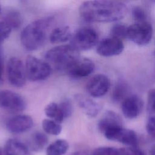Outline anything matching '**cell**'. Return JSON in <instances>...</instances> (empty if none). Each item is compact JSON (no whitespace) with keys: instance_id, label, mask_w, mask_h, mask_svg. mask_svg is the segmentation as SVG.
I'll list each match as a JSON object with an SVG mask.
<instances>
[{"instance_id":"6da1fadb","label":"cell","mask_w":155,"mask_h":155,"mask_svg":"<svg viewBox=\"0 0 155 155\" xmlns=\"http://www.w3.org/2000/svg\"><path fill=\"white\" fill-rule=\"evenodd\" d=\"M81 18L91 22H111L122 19L127 13L125 4L116 1H88L79 9Z\"/></svg>"},{"instance_id":"7a4b0ae2","label":"cell","mask_w":155,"mask_h":155,"mask_svg":"<svg viewBox=\"0 0 155 155\" xmlns=\"http://www.w3.org/2000/svg\"><path fill=\"white\" fill-rule=\"evenodd\" d=\"M51 18L35 20L25 26L21 33V42L25 49L35 51L44 44L48 27L51 23Z\"/></svg>"},{"instance_id":"3957f363","label":"cell","mask_w":155,"mask_h":155,"mask_svg":"<svg viewBox=\"0 0 155 155\" xmlns=\"http://www.w3.org/2000/svg\"><path fill=\"white\" fill-rule=\"evenodd\" d=\"M79 58V51L71 45L54 47L45 54V58L50 65L59 71H68Z\"/></svg>"},{"instance_id":"277c9868","label":"cell","mask_w":155,"mask_h":155,"mask_svg":"<svg viewBox=\"0 0 155 155\" xmlns=\"http://www.w3.org/2000/svg\"><path fill=\"white\" fill-rule=\"evenodd\" d=\"M99 35L97 31L90 27H81L72 34L70 39L71 45L78 51L90 50L97 45Z\"/></svg>"},{"instance_id":"5b68a950","label":"cell","mask_w":155,"mask_h":155,"mask_svg":"<svg viewBox=\"0 0 155 155\" xmlns=\"http://www.w3.org/2000/svg\"><path fill=\"white\" fill-rule=\"evenodd\" d=\"M25 68L27 78L33 82L45 80L51 73V67L47 62L33 55L26 58Z\"/></svg>"},{"instance_id":"8992f818","label":"cell","mask_w":155,"mask_h":155,"mask_svg":"<svg viewBox=\"0 0 155 155\" xmlns=\"http://www.w3.org/2000/svg\"><path fill=\"white\" fill-rule=\"evenodd\" d=\"M153 33V27L149 22H136L128 27L127 38L135 44L145 45L151 40Z\"/></svg>"},{"instance_id":"52a82bcc","label":"cell","mask_w":155,"mask_h":155,"mask_svg":"<svg viewBox=\"0 0 155 155\" xmlns=\"http://www.w3.org/2000/svg\"><path fill=\"white\" fill-rule=\"evenodd\" d=\"M103 134L110 140L118 142L130 147H137L139 142L136 133L123 126L110 127L105 130Z\"/></svg>"},{"instance_id":"ba28073f","label":"cell","mask_w":155,"mask_h":155,"mask_svg":"<svg viewBox=\"0 0 155 155\" xmlns=\"http://www.w3.org/2000/svg\"><path fill=\"white\" fill-rule=\"evenodd\" d=\"M7 74L9 82L13 86L21 88L25 84V68L20 59L16 57L9 59L7 65Z\"/></svg>"},{"instance_id":"9c48e42d","label":"cell","mask_w":155,"mask_h":155,"mask_svg":"<svg viewBox=\"0 0 155 155\" xmlns=\"http://www.w3.org/2000/svg\"><path fill=\"white\" fill-rule=\"evenodd\" d=\"M25 107V101L20 94L8 90H0V108L18 113L23 111Z\"/></svg>"},{"instance_id":"30bf717a","label":"cell","mask_w":155,"mask_h":155,"mask_svg":"<svg viewBox=\"0 0 155 155\" xmlns=\"http://www.w3.org/2000/svg\"><path fill=\"white\" fill-rule=\"evenodd\" d=\"M124 49V45L121 39L110 36L99 41L96 51L102 56L111 57L120 54Z\"/></svg>"},{"instance_id":"8fae6325","label":"cell","mask_w":155,"mask_h":155,"mask_svg":"<svg viewBox=\"0 0 155 155\" xmlns=\"http://www.w3.org/2000/svg\"><path fill=\"white\" fill-rule=\"evenodd\" d=\"M110 81L105 74H97L93 76L87 84V91L94 97H100L104 96L110 90Z\"/></svg>"},{"instance_id":"7c38bea8","label":"cell","mask_w":155,"mask_h":155,"mask_svg":"<svg viewBox=\"0 0 155 155\" xmlns=\"http://www.w3.org/2000/svg\"><path fill=\"white\" fill-rule=\"evenodd\" d=\"M143 108V102L141 97L136 94L128 95L121 104V110L124 116L129 119L136 118Z\"/></svg>"},{"instance_id":"4fadbf2b","label":"cell","mask_w":155,"mask_h":155,"mask_svg":"<svg viewBox=\"0 0 155 155\" xmlns=\"http://www.w3.org/2000/svg\"><path fill=\"white\" fill-rule=\"evenodd\" d=\"M95 65L92 60L87 58H79L67 71L70 76L81 79L91 74L94 70Z\"/></svg>"},{"instance_id":"5bb4252c","label":"cell","mask_w":155,"mask_h":155,"mask_svg":"<svg viewBox=\"0 0 155 155\" xmlns=\"http://www.w3.org/2000/svg\"><path fill=\"white\" fill-rule=\"evenodd\" d=\"M33 125L31 117L26 114H18L8 120L6 127L12 133H22L30 130Z\"/></svg>"},{"instance_id":"9a60e30c","label":"cell","mask_w":155,"mask_h":155,"mask_svg":"<svg viewBox=\"0 0 155 155\" xmlns=\"http://www.w3.org/2000/svg\"><path fill=\"white\" fill-rule=\"evenodd\" d=\"M74 99L82 111L90 117H96L102 108L100 103L82 94H76Z\"/></svg>"},{"instance_id":"2e32d148","label":"cell","mask_w":155,"mask_h":155,"mask_svg":"<svg viewBox=\"0 0 155 155\" xmlns=\"http://www.w3.org/2000/svg\"><path fill=\"white\" fill-rule=\"evenodd\" d=\"M3 150L4 155H31L30 148L16 139H8Z\"/></svg>"},{"instance_id":"e0dca14e","label":"cell","mask_w":155,"mask_h":155,"mask_svg":"<svg viewBox=\"0 0 155 155\" xmlns=\"http://www.w3.org/2000/svg\"><path fill=\"white\" fill-rule=\"evenodd\" d=\"M115 126H122V120L119 115L113 111H107L97 124V128L102 133L107 129Z\"/></svg>"},{"instance_id":"ac0fdd59","label":"cell","mask_w":155,"mask_h":155,"mask_svg":"<svg viewBox=\"0 0 155 155\" xmlns=\"http://www.w3.org/2000/svg\"><path fill=\"white\" fill-rule=\"evenodd\" d=\"M72 33L67 26L59 27L54 28L49 36L50 41L53 44L63 43L70 41Z\"/></svg>"},{"instance_id":"d6986e66","label":"cell","mask_w":155,"mask_h":155,"mask_svg":"<svg viewBox=\"0 0 155 155\" xmlns=\"http://www.w3.org/2000/svg\"><path fill=\"white\" fill-rule=\"evenodd\" d=\"M69 148V143L65 139H57L50 143L46 149L47 155H64Z\"/></svg>"},{"instance_id":"ffe728a7","label":"cell","mask_w":155,"mask_h":155,"mask_svg":"<svg viewBox=\"0 0 155 155\" xmlns=\"http://www.w3.org/2000/svg\"><path fill=\"white\" fill-rule=\"evenodd\" d=\"M48 138L47 135L40 131L33 133L30 140V149L34 151L42 150L47 144Z\"/></svg>"},{"instance_id":"44dd1931","label":"cell","mask_w":155,"mask_h":155,"mask_svg":"<svg viewBox=\"0 0 155 155\" xmlns=\"http://www.w3.org/2000/svg\"><path fill=\"white\" fill-rule=\"evenodd\" d=\"M44 112L50 119L59 124L62 123L65 119L59 104L53 102L49 103L45 106Z\"/></svg>"},{"instance_id":"7402d4cb","label":"cell","mask_w":155,"mask_h":155,"mask_svg":"<svg viewBox=\"0 0 155 155\" xmlns=\"http://www.w3.org/2000/svg\"><path fill=\"white\" fill-rule=\"evenodd\" d=\"M129 87L124 82H119L112 93V99L116 102H122L128 96Z\"/></svg>"},{"instance_id":"603a6c76","label":"cell","mask_w":155,"mask_h":155,"mask_svg":"<svg viewBox=\"0 0 155 155\" xmlns=\"http://www.w3.org/2000/svg\"><path fill=\"white\" fill-rule=\"evenodd\" d=\"M2 21L8 24L12 29L18 28L22 22L21 14L16 10H12L8 12L5 15Z\"/></svg>"},{"instance_id":"cb8c5ba5","label":"cell","mask_w":155,"mask_h":155,"mask_svg":"<svg viewBox=\"0 0 155 155\" xmlns=\"http://www.w3.org/2000/svg\"><path fill=\"white\" fill-rule=\"evenodd\" d=\"M42 126L45 132L51 135L57 136L62 131L61 124L50 119H44L42 122Z\"/></svg>"},{"instance_id":"d4e9b609","label":"cell","mask_w":155,"mask_h":155,"mask_svg":"<svg viewBox=\"0 0 155 155\" xmlns=\"http://www.w3.org/2000/svg\"><path fill=\"white\" fill-rule=\"evenodd\" d=\"M127 28L125 25L117 23L112 26L110 30V36L119 39L126 38L127 34Z\"/></svg>"},{"instance_id":"484cf974","label":"cell","mask_w":155,"mask_h":155,"mask_svg":"<svg viewBox=\"0 0 155 155\" xmlns=\"http://www.w3.org/2000/svg\"><path fill=\"white\" fill-rule=\"evenodd\" d=\"M147 111L148 116H155V88L150 90L148 93Z\"/></svg>"},{"instance_id":"4316f807","label":"cell","mask_w":155,"mask_h":155,"mask_svg":"<svg viewBox=\"0 0 155 155\" xmlns=\"http://www.w3.org/2000/svg\"><path fill=\"white\" fill-rule=\"evenodd\" d=\"M92 155H119V148L109 146L100 147L92 151Z\"/></svg>"},{"instance_id":"83f0119b","label":"cell","mask_w":155,"mask_h":155,"mask_svg":"<svg viewBox=\"0 0 155 155\" xmlns=\"http://www.w3.org/2000/svg\"><path fill=\"white\" fill-rule=\"evenodd\" d=\"M131 14L133 19L136 22L147 21V15L145 10L139 6H134L131 10Z\"/></svg>"},{"instance_id":"f1b7e54d","label":"cell","mask_w":155,"mask_h":155,"mask_svg":"<svg viewBox=\"0 0 155 155\" xmlns=\"http://www.w3.org/2000/svg\"><path fill=\"white\" fill-rule=\"evenodd\" d=\"M59 106L65 118L69 117L73 112V105L68 99H64L59 104Z\"/></svg>"},{"instance_id":"f546056e","label":"cell","mask_w":155,"mask_h":155,"mask_svg":"<svg viewBox=\"0 0 155 155\" xmlns=\"http://www.w3.org/2000/svg\"><path fill=\"white\" fill-rule=\"evenodd\" d=\"M12 30V28L5 22H0V44L10 36Z\"/></svg>"},{"instance_id":"4dcf8cb0","label":"cell","mask_w":155,"mask_h":155,"mask_svg":"<svg viewBox=\"0 0 155 155\" xmlns=\"http://www.w3.org/2000/svg\"><path fill=\"white\" fill-rule=\"evenodd\" d=\"M119 155H145L144 153L137 147L119 148Z\"/></svg>"},{"instance_id":"1f68e13d","label":"cell","mask_w":155,"mask_h":155,"mask_svg":"<svg viewBox=\"0 0 155 155\" xmlns=\"http://www.w3.org/2000/svg\"><path fill=\"white\" fill-rule=\"evenodd\" d=\"M146 130L148 134L155 138V116H148L146 122Z\"/></svg>"},{"instance_id":"d6a6232c","label":"cell","mask_w":155,"mask_h":155,"mask_svg":"<svg viewBox=\"0 0 155 155\" xmlns=\"http://www.w3.org/2000/svg\"><path fill=\"white\" fill-rule=\"evenodd\" d=\"M3 83V64L1 52L0 51V85Z\"/></svg>"},{"instance_id":"836d02e7","label":"cell","mask_w":155,"mask_h":155,"mask_svg":"<svg viewBox=\"0 0 155 155\" xmlns=\"http://www.w3.org/2000/svg\"><path fill=\"white\" fill-rule=\"evenodd\" d=\"M71 155H92V152L88 151H79L74 152Z\"/></svg>"},{"instance_id":"e575fe53","label":"cell","mask_w":155,"mask_h":155,"mask_svg":"<svg viewBox=\"0 0 155 155\" xmlns=\"http://www.w3.org/2000/svg\"><path fill=\"white\" fill-rule=\"evenodd\" d=\"M150 155H155V144H154L150 150Z\"/></svg>"},{"instance_id":"d590c367","label":"cell","mask_w":155,"mask_h":155,"mask_svg":"<svg viewBox=\"0 0 155 155\" xmlns=\"http://www.w3.org/2000/svg\"><path fill=\"white\" fill-rule=\"evenodd\" d=\"M0 155H4V150L0 147Z\"/></svg>"},{"instance_id":"8d00e7d4","label":"cell","mask_w":155,"mask_h":155,"mask_svg":"<svg viewBox=\"0 0 155 155\" xmlns=\"http://www.w3.org/2000/svg\"><path fill=\"white\" fill-rule=\"evenodd\" d=\"M0 12H1V6H0Z\"/></svg>"}]
</instances>
